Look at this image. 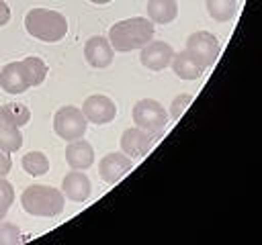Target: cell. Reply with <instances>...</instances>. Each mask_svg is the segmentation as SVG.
Wrapping results in <instances>:
<instances>
[{"instance_id":"obj_10","label":"cell","mask_w":262,"mask_h":245,"mask_svg":"<svg viewBox=\"0 0 262 245\" xmlns=\"http://www.w3.org/2000/svg\"><path fill=\"white\" fill-rule=\"evenodd\" d=\"M84 57L86 61L92 65V67H108L113 63V57H115V49L111 47L108 39L106 37H100V35H94L86 41L84 45Z\"/></svg>"},{"instance_id":"obj_22","label":"cell","mask_w":262,"mask_h":245,"mask_svg":"<svg viewBox=\"0 0 262 245\" xmlns=\"http://www.w3.org/2000/svg\"><path fill=\"white\" fill-rule=\"evenodd\" d=\"M12 202H14V188L6 178H0V220H4Z\"/></svg>"},{"instance_id":"obj_25","label":"cell","mask_w":262,"mask_h":245,"mask_svg":"<svg viewBox=\"0 0 262 245\" xmlns=\"http://www.w3.org/2000/svg\"><path fill=\"white\" fill-rule=\"evenodd\" d=\"M12 167V161H10V155L0 151V178H6V174L10 172Z\"/></svg>"},{"instance_id":"obj_12","label":"cell","mask_w":262,"mask_h":245,"mask_svg":"<svg viewBox=\"0 0 262 245\" xmlns=\"http://www.w3.org/2000/svg\"><path fill=\"white\" fill-rule=\"evenodd\" d=\"M61 192L72 202H84V200H88V196L92 192V182L82 169H74V172L66 174V178L61 182Z\"/></svg>"},{"instance_id":"obj_8","label":"cell","mask_w":262,"mask_h":245,"mask_svg":"<svg viewBox=\"0 0 262 245\" xmlns=\"http://www.w3.org/2000/svg\"><path fill=\"white\" fill-rule=\"evenodd\" d=\"M82 112H84V116H86L88 122L106 125V122H111L117 116V106H115V102L108 96H104V94H92V96H88L84 100Z\"/></svg>"},{"instance_id":"obj_17","label":"cell","mask_w":262,"mask_h":245,"mask_svg":"<svg viewBox=\"0 0 262 245\" xmlns=\"http://www.w3.org/2000/svg\"><path fill=\"white\" fill-rule=\"evenodd\" d=\"M20 145H23L20 127H16L8 120H0V151L14 153L20 149Z\"/></svg>"},{"instance_id":"obj_15","label":"cell","mask_w":262,"mask_h":245,"mask_svg":"<svg viewBox=\"0 0 262 245\" xmlns=\"http://www.w3.org/2000/svg\"><path fill=\"white\" fill-rule=\"evenodd\" d=\"M172 69H174V74H176L180 80H196V78H201L203 71H205V67H203L186 49L174 53V57H172Z\"/></svg>"},{"instance_id":"obj_9","label":"cell","mask_w":262,"mask_h":245,"mask_svg":"<svg viewBox=\"0 0 262 245\" xmlns=\"http://www.w3.org/2000/svg\"><path fill=\"white\" fill-rule=\"evenodd\" d=\"M172 57H174L172 45H168L166 41H149L147 45L141 47L139 61H141L147 69L160 71V69H166V67L172 63Z\"/></svg>"},{"instance_id":"obj_27","label":"cell","mask_w":262,"mask_h":245,"mask_svg":"<svg viewBox=\"0 0 262 245\" xmlns=\"http://www.w3.org/2000/svg\"><path fill=\"white\" fill-rule=\"evenodd\" d=\"M92 4H108V2H113V0H90Z\"/></svg>"},{"instance_id":"obj_23","label":"cell","mask_w":262,"mask_h":245,"mask_svg":"<svg viewBox=\"0 0 262 245\" xmlns=\"http://www.w3.org/2000/svg\"><path fill=\"white\" fill-rule=\"evenodd\" d=\"M20 243V229L12 223L0 220V245H14Z\"/></svg>"},{"instance_id":"obj_19","label":"cell","mask_w":262,"mask_h":245,"mask_svg":"<svg viewBox=\"0 0 262 245\" xmlns=\"http://www.w3.org/2000/svg\"><path fill=\"white\" fill-rule=\"evenodd\" d=\"M20 163L29 176H43L49 172V159L43 151H29L27 155H23Z\"/></svg>"},{"instance_id":"obj_20","label":"cell","mask_w":262,"mask_h":245,"mask_svg":"<svg viewBox=\"0 0 262 245\" xmlns=\"http://www.w3.org/2000/svg\"><path fill=\"white\" fill-rule=\"evenodd\" d=\"M20 63H23V69H25L27 80H29L31 86L43 84V80H45V76H47V65H45V61H43L41 57L31 55V57H25Z\"/></svg>"},{"instance_id":"obj_7","label":"cell","mask_w":262,"mask_h":245,"mask_svg":"<svg viewBox=\"0 0 262 245\" xmlns=\"http://www.w3.org/2000/svg\"><path fill=\"white\" fill-rule=\"evenodd\" d=\"M156 139H158V135L147 133L139 127H131V129H125L121 135V149L125 155L139 159V157L147 155V151L154 147Z\"/></svg>"},{"instance_id":"obj_3","label":"cell","mask_w":262,"mask_h":245,"mask_svg":"<svg viewBox=\"0 0 262 245\" xmlns=\"http://www.w3.org/2000/svg\"><path fill=\"white\" fill-rule=\"evenodd\" d=\"M20 204L25 212L33 216H57L66 206V198L63 192L57 188L45 184H33L23 190Z\"/></svg>"},{"instance_id":"obj_28","label":"cell","mask_w":262,"mask_h":245,"mask_svg":"<svg viewBox=\"0 0 262 245\" xmlns=\"http://www.w3.org/2000/svg\"><path fill=\"white\" fill-rule=\"evenodd\" d=\"M0 120H4V118H2V106H0Z\"/></svg>"},{"instance_id":"obj_11","label":"cell","mask_w":262,"mask_h":245,"mask_svg":"<svg viewBox=\"0 0 262 245\" xmlns=\"http://www.w3.org/2000/svg\"><path fill=\"white\" fill-rule=\"evenodd\" d=\"M131 157L125 153H108L98 163V176L106 184H117L129 169H131Z\"/></svg>"},{"instance_id":"obj_4","label":"cell","mask_w":262,"mask_h":245,"mask_svg":"<svg viewBox=\"0 0 262 245\" xmlns=\"http://www.w3.org/2000/svg\"><path fill=\"white\" fill-rule=\"evenodd\" d=\"M131 116H133L135 127H139V129H143L147 133H154L158 137L164 133V129L168 125L166 108L154 98H143V100L135 102Z\"/></svg>"},{"instance_id":"obj_5","label":"cell","mask_w":262,"mask_h":245,"mask_svg":"<svg viewBox=\"0 0 262 245\" xmlns=\"http://www.w3.org/2000/svg\"><path fill=\"white\" fill-rule=\"evenodd\" d=\"M88 120L82 112V108L76 106H61L53 116V131L63 141H74L86 135Z\"/></svg>"},{"instance_id":"obj_13","label":"cell","mask_w":262,"mask_h":245,"mask_svg":"<svg viewBox=\"0 0 262 245\" xmlns=\"http://www.w3.org/2000/svg\"><path fill=\"white\" fill-rule=\"evenodd\" d=\"M0 86L8 94H23L31 88L20 61H10L0 69Z\"/></svg>"},{"instance_id":"obj_1","label":"cell","mask_w":262,"mask_h":245,"mask_svg":"<svg viewBox=\"0 0 262 245\" xmlns=\"http://www.w3.org/2000/svg\"><path fill=\"white\" fill-rule=\"evenodd\" d=\"M151 39H154V22L149 18H143V16L119 20L108 31V43L119 53L141 49Z\"/></svg>"},{"instance_id":"obj_14","label":"cell","mask_w":262,"mask_h":245,"mask_svg":"<svg viewBox=\"0 0 262 245\" xmlns=\"http://www.w3.org/2000/svg\"><path fill=\"white\" fill-rule=\"evenodd\" d=\"M66 161H68V165L72 169H88L94 163V149H92V145L88 141H84L82 137L74 139V141H68Z\"/></svg>"},{"instance_id":"obj_18","label":"cell","mask_w":262,"mask_h":245,"mask_svg":"<svg viewBox=\"0 0 262 245\" xmlns=\"http://www.w3.org/2000/svg\"><path fill=\"white\" fill-rule=\"evenodd\" d=\"M207 12L213 20L217 22H227L235 16L237 10V2L235 0H205Z\"/></svg>"},{"instance_id":"obj_6","label":"cell","mask_w":262,"mask_h":245,"mask_svg":"<svg viewBox=\"0 0 262 245\" xmlns=\"http://www.w3.org/2000/svg\"><path fill=\"white\" fill-rule=\"evenodd\" d=\"M186 51L207 69L219 57V39L209 31H196L186 39Z\"/></svg>"},{"instance_id":"obj_21","label":"cell","mask_w":262,"mask_h":245,"mask_svg":"<svg viewBox=\"0 0 262 245\" xmlns=\"http://www.w3.org/2000/svg\"><path fill=\"white\" fill-rule=\"evenodd\" d=\"M2 118L16 127H25L31 120V110L20 102H8L2 106Z\"/></svg>"},{"instance_id":"obj_26","label":"cell","mask_w":262,"mask_h":245,"mask_svg":"<svg viewBox=\"0 0 262 245\" xmlns=\"http://www.w3.org/2000/svg\"><path fill=\"white\" fill-rule=\"evenodd\" d=\"M10 20V8L4 0H0V27H4Z\"/></svg>"},{"instance_id":"obj_24","label":"cell","mask_w":262,"mask_h":245,"mask_svg":"<svg viewBox=\"0 0 262 245\" xmlns=\"http://www.w3.org/2000/svg\"><path fill=\"white\" fill-rule=\"evenodd\" d=\"M192 102V94H178L174 100H172V106H170V116L176 120L180 118V114L186 110V106Z\"/></svg>"},{"instance_id":"obj_2","label":"cell","mask_w":262,"mask_h":245,"mask_svg":"<svg viewBox=\"0 0 262 245\" xmlns=\"http://www.w3.org/2000/svg\"><path fill=\"white\" fill-rule=\"evenodd\" d=\"M25 29L31 37L45 41V43H57L68 33V20L61 12L49 10V8H31L25 16Z\"/></svg>"},{"instance_id":"obj_16","label":"cell","mask_w":262,"mask_h":245,"mask_svg":"<svg viewBox=\"0 0 262 245\" xmlns=\"http://www.w3.org/2000/svg\"><path fill=\"white\" fill-rule=\"evenodd\" d=\"M147 18L156 24H168L178 16L176 0H147Z\"/></svg>"}]
</instances>
